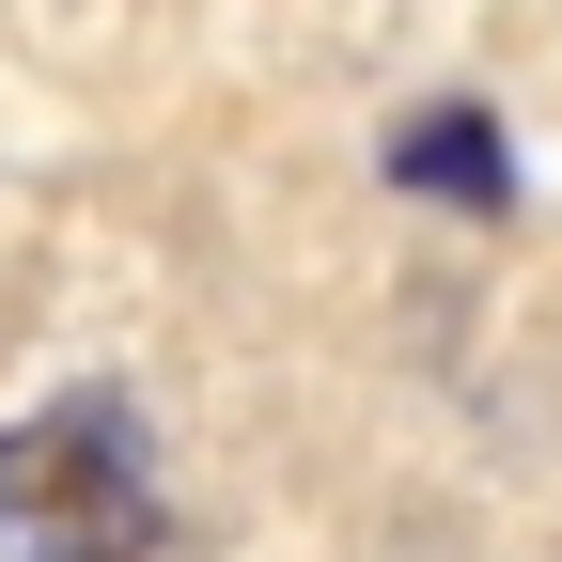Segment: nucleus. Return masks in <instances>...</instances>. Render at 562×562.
I'll use <instances>...</instances> for the list:
<instances>
[{"label":"nucleus","instance_id":"nucleus-1","mask_svg":"<svg viewBox=\"0 0 562 562\" xmlns=\"http://www.w3.org/2000/svg\"><path fill=\"white\" fill-rule=\"evenodd\" d=\"M172 531L157 453L110 391H63L32 422H0V562H140Z\"/></svg>","mask_w":562,"mask_h":562},{"label":"nucleus","instance_id":"nucleus-2","mask_svg":"<svg viewBox=\"0 0 562 562\" xmlns=\"http://www.w3.org/2000/svg\"><path fill=\"white\" fill-rule=\"evenodd\" d=\"M391 188L453 203V220H501V203H516V140L484 125L469 94H453V110H406V125H391Z\"/></svg>","mask_w":562,"mask_h":562}]
</instances>
